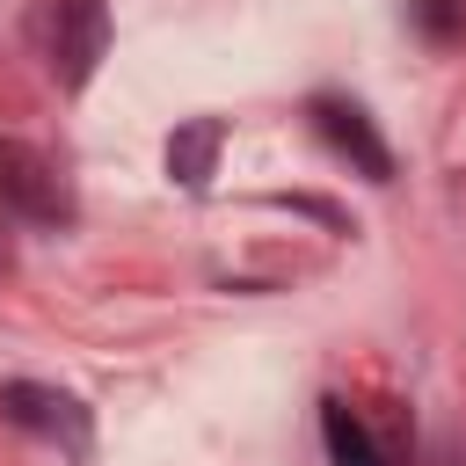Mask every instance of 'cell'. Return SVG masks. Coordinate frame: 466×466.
<instances>
[{
  "instance_id": "cell-2",
  "label": "cell",
  "mask_w": 466,
  "mask_h": 466,
  "mask_svg": "<svg viewBox=\"0 0 466 466\" xmlns=\"http://www.w3.org/2000/svg\"><path fill=\"white\" fill-rule=\"evenodd\" d=\"M0 211H15L22 226H73L80 204H73V182L22 138H0Z\"/></svg>"
},
{
  "instance_id": "cell-4",
  "label": "cell",
  "mask_w": 466,
  "mask_h": 466,
  "mask_svg": "<svg viewBox=\"0 0 466 466\" xmlns=\"http://www.w3.org/2000/svg\"><path fill=\"white\" fill-rule=\"evenodd\" d=\"M0 415L15 430H36L51 444H66L73 459H87V408L66 393V386H36V379H7L0 386Z\"/></svg>"
},
{
  "instance_id": "cell-7",
  "label": "cell",
  "mask_w": 466,
  "mask_h": 466,
  "mask_svg": "<svg viewBox=\"0 0 466 466\" xmlns=\"http://www.w3.org/2000/svg\"><path fill=\"white\" fill-rule=\"evenodd\" d=\"M408 22L422 29V44H459L466 36V0H408Z\"/></svg>"
},
{
  "instance_id": "cell-6",
  "label": "cell",
  "mask_w": 466,
  "mask_h": 466,
  "mask_svg": "<svg viewBox=\"0 0 466 466\" xmlns=\"http://www.w3.org/2000/svg\"><path fill=\"white\" fill-rule=\"evenodd\" d=\"M320 444H328V466H386V451L371 444L350 400H320Z\"/></svg>"
},
{
  "instance_id": "cell-5",
  "label": "cell",
  "mask_w": 466,
  "mask_h": 466,
  "mask_svg": "<svg viewBox=\"0 0 466 466\" xmlns=\"http://www.w3.org/2000/svg\"><path fill=\"white\" fill-rule=\"evenodd\" d=\"M218 146H226V124H218V116H189V124L167 138V175H175L182 189H204L211 167H218Z\"/></svg>"
},
{
  "instance_id": "cell-3",
  "label": "cell",
  "mask_w": 466,
  "mask_h": 466,
  "mask_svg": "<svg viewBox=\"0 0 466 466\" xmlns=\"http://www.w3.org/2000/svg\"><path fill=\"white\" fill-rule=\"evenodd\" d=\"M306 124H313L320 146L342 153L364 182H393V153H386V138H379V124H371L364 102H350V95H313V102H306Z\"/></svg>"
},
{
  "instance_id": "cell-1",
  "label": "cell",
  "mask_w": 466,
  "mask_h": 466,
  "mask_svg": "<svg viewBox=\"0 0 466 466\" xmlns=\"http://www.w3.org/2000/svg\"><path fill=\"white\" fill-rule=\"evenodd\" d=\"M29 36H36L44 73H51L66 95H80V87L95 80L102 51H109V7H102V0H36V7H29Z\"/></svg>"
}]
</instances>
